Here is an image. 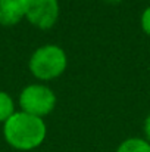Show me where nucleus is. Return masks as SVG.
<instances>
[{
	"instance_id": "nucleus-4",
	"label": "nucleus",
	"mask_w": 150,
	"mask_h": 152,
	"mask_svg": "<svg viewBox=\"0 0 150 152\" xmlns=\"http://www.w3.org/2000/svg\"><path fill=\"white\" fill-rule=\"evenodd\" d=\"M25 18L34 27L49 30L59 18V0H25Z\"/></svg>"
},
{
	"instance_id": "nucleus-8",
	"label": "nucleus",
	"mask_w": 150,
	"mask_h": 152,
	"mask_svg": "<svg viewBox=\"0 0 150 152\" xmlns=\"http://www.w3.org/2000/svg\"><path fill=\"white\" fill-rule=\"evenodd\" d=\"M141 28L150 37V6L146 7L144 12L141 13Z\"/></svg>"
},
{
	"instance_id": "nucleus-10",
	"label": "nucleus",
	"mask_w": 150,
	"mask_h": 152,
	"mask_svg": "<svg viewBox=\"0 0 150 152\" xmlns=\"http://www.w3.org/2000/svg\"><path fill=\"white\" fill-rule=\"evenodd\" d=\"M106 3H109V4H118V3H121L122 0H104Z\"/></svg>"
},
{
	"instance_id": "nucleus-2",
	"label": "nucleus",
	"mask_w": 150,
	"mask_h": 152,
	"mask_svg": "<svg viewBox=\"0 0 150 152\" xmlns=\"http://www.w3.org/2000/svg\"><path fill=\"white\" fill-rule=\"evenodd\" d=\"M28 66L36 78L50 81L65 72L68 66V56L60 46L44 45L34 50L30 58Z\"/></svg>"
},
{
	"instance_id": "nucleus-6",
	"label": "nucleus",
	"mask_w": 150,
	"mask_h": 152,
	"mask_svg": "<svg viewBox=\"0 0 150 152\" xmlns=\"http://www.w3.org/2000/svg\"><path fill=\"white\" fill-rule=\"evenodd\" d=\"M116 152H150V143L141 137H128L121 142Z\"/></svg>"
},
{
	"instance_id": "nucleus-3",
	"label": "nucleus",
	"mask_w": 150,
	"mask_h": 152,
	"mask_svg": "<svg viewBox=\"0 0 150 152\" xmlns=\"http://www.w3.org/2000/svg\"><path fill=\"white\" fill-rule=\"evenodd\" d=\"M56 93L44 84H30L19 95V106L22 112L43 118L56 106Z\"/></svg>"
},
{
	"instance_id": "nucleus-7",
	"label": "nucleus",
	"mask_w": 150,
	"mask_h": 152,
	"mask_svg": "<svg viewBox=\"0 0 150 152\" xmlns=\"http://www.w3.org/2000/svg\"><path fill=\"white\" fill-rule=\"evenodd\" d=\"M15 103L9 93L0 90V123H6L15 114Z\"/></svg>"
},
{
	"instance_id": "nucleus-1",
	"label": "nucleus",
	"mask_w": 150,
	"mask_h": 152,
	"mask_svg": "<svg viewBox=\"0 0 150 152\" xmlns=\"http://www.w3.org/2000/svg\"><path fill=\"white\" fill-rule=\"evenodd\" d=\"M47 134V127L43 118L27 112H15L3 123V136L9 146L18 151H33L38 148Z\"/></svg>"
},
{
	"instance_id": "nucleus-9",
	"label": "nucleus",
	"mask_w": 150,
	"mask_h": 152,
	"mask_svg": "<svg viewBox=\"0 0 150 152\" xmlns=\"http://www.w3.org/2000/svg\"><path fill=\"white\" fill-rule=\"evenodd\" d=\"M144 136H146V140L150 143V115L144 120Z\"/></svg>"
},
{
	"instance_id": "nucleus-5",
	"label": "nucleus",
	"mask_w": 150,
	"mask_h": 152,
	"mask_svg": "<svg viewBox=\"0 0 150 152\" xmlns=\"http://www.w3.org/2000/svg\"><path fill=\"white\" fill-rule=\"evenodd\" d=\"M25 18V0H0V25L10 27Z\"/></svg>"
}]
</instances>
